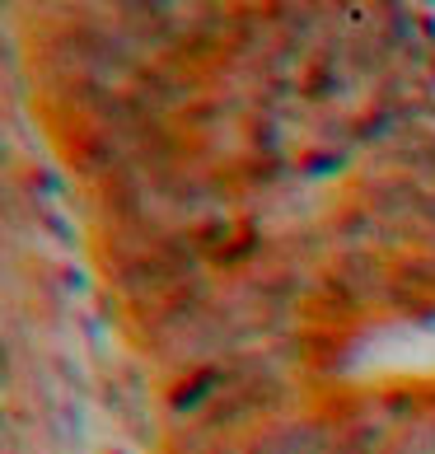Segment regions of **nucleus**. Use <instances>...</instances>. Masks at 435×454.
<instances>
[{"label":"nucleus","mask_w":435,"mask_h":454,"mask_svg":"<svg viewBox=\"0 0 435 454\" xmlns=\"http://www.w3.org/2000/svg\"><path fill=\"white\" fill-rule=\"evenodd\" d=\"M43 127H47V141L57 150V164L66 178H75V188H98L108 183L117 169H127V150L122 141L104 131L89 117H52V113H38Z\"/></svg>","instance_id":"nucleus-1"},{"label":"nucleus","mask_w":435,"mask_h":454,"mask_svg":"<svg viewBox=\"0 0 435 454\" xmlns=\"http://www.w3.org/2000/svg\"><path fill=\"white\" fill-rule=\"evenodd\" d=\"M104 14L145 61L169 57L188 28V5H174V0H113Z\"/></svg>","instance_id":"nucleus-2"},{"label":"nucleus","mask_w":435,"mask_h":454,"mask_svg":"<svg viewBox=\"0 0 435 454\" xmlns=\"http://www.w3.org/2000/svg\"><path fill=\"white\" fill-rule=\"evenodd\" d=\"M174 230H178V221H169L164 211L145 215V221H131V225H89V267H94V277L108 286L117 272H127L131 262L155 254Z\"/></svg>","instance_id":"nucleus-3"},{"label":"nucleus","mask_w":435,"mask_h":454,"mask_svg":"<svg viewBox=\"0 0 435 454\" xmlns=\"http://www.w3.org/2000/svg\"><path fill=\"white\" fill-rule=\"evenodd\" d=\"M356 75H351L346 66V33L332 28L323 47L305 61V71H299V104L309 113H328V108H346V98L356 94Z\"/></svg>","instance_id":"nucleus-4"},{"label":"nucleus","mask_w":435,"mask_h":454,"mask_svg":"<svg viewBox=\"0 0 435 454\" xmlns=\"http://www.w3.org/2000/svg\"><path fill=\"white\" fill-rule=\"evenodd\" d=\"M323 230H328L332 248H375V239H379V221L351 197H332L328 201Z\"/></svg>","instance_id":"nucleus-5"},{"label":"nucleus","mask_w":435,"mask_h":454,"mask_svg":"<svg viewBox=\"0 0 435 454\" xmlns=\"http://www.w3.org/2000/svg\"><path fill=\"white\" fill-rule=\"evenodd\" d=\"M346 66H351V75H356L361 90H375L379 80H389L398 71V52H389V47L379 43L375 28L346 33Z\"/></svg>","instance_id":"nucleus-6"},{"label":"nucleus","mask_w":435,"mask_h":454,"mask_svg":"<svg viewBox=\"0 0 435 454\" xmlns=\"http://www.w3.org/2000/svg\"><path fill=\"white\" fill-rule=\"evenodd\" d=\"M291 164H295V178L299 183H328V178H351L356 169V150H332V145H319V141H295L291 150Z\"/></svg>","instance_id":"nucleus-7"},{"label":"nucleus","mask_w":435,"mask_h":454,"mask_svg":"<svg viewBox=\"0 0 435 454\" xmlns=\"http://www.w3.org/2000/svg\"><path fill=\"white\" fill-rule=\"evenodd\" d=\"M398 131H403V122L389 113L370 104V98H361L356 108H351V150H365V155H379L384 145H389Z\"/></svg>","instance_id":"nucleus-8"},{"label":"nucleus","mask_w":435,"mask_h":454,"mask_svg":"<svg viewBox=\"0 0 435 454\" xmlns=\"http://www.w3.org/2000/svg\"><path fill=\"white\" fill-rule=\"evenodd\" d=\"M239 150H248V155H267V160H286L291 150H295V137L281 122H272V117H262V113H248L244 117V127H239Z\"/></svg>","instance_id":"nucleus-9"},{"label":"nucleus","mask_w":435,"mask_h":454,"mask_svg":"<svg viewBox=\"0 0 435 454\" xmlns=\"http://www.w3.org/2000/svg\"><path fill=\"white\" fill-rule=\"evenodd\" d=\"M375 33L389 52L403 57L416 43V5H393V0H379L375 5Z\"/></svg>","instance_id":"nucleus-10"},{"label":"nucleus","mask_w":435,"mask_h":454,"mask_svg":"<svg viewBox=\"0 0 435 454\" xmlns=\"http://www.w3.org/2000/svg\"><path fill=\"white\" fill-rule=\"evenodd\" d=\"M183 230H188V239L197 244V254L211 258V254H221L229 239H239L244 215L239 211H211V215H202V221H192V225H183Z\"/></svg>","instance_id":"nucleus-11"},{"label":"nucleus","mask_w":435,"mask_h":454,"mask_svg":"<svg viewBox=\"0 0 435 454\" xmlns=\"http://www.w3.org/2000/svg\"><path fill=\"white\" fill-rule=\"evenodd\" d=\"M14 192H19V188H14ZM19 197H24V192H19ZM24 207H28L33 225H38L47 239H57L61 248H89V234H80L71 215L57 211V201H28V197H24Z\"/></svg>","instance_id":"nucleus-12"},{"label":"nucleus","mask_w":435,"mask_h":454,"mask_svg":"<svg viewBox=\"0 0 435 454\" xmlns=\"http://www.w3.org/2000/svg\"><path fill=\"white\" fill-rule=\"evenodd\" d=\"M384 318H398V324H412V328H435V300L393 281L389 295H384Z\"/></svg>","instance_id":"nucleus-13"},{"label":"nucleus","mask_w":435,"mask_h":454,"mask_svg":"<svg viewBox=\"0 0 435 454\" xmlns=\"http://www.w3.org/2000/svg\"><path fill=\"white\" fill-rule=\"evenodd\" d=\"M314 286H319V291L332 300V305H342L346 314H356L361 324H370V318H375V305H370V300H365V295H361V291H356V286H351L342 272H332V267H323V272L314 277Z\"/></svg>","instance_id":"nucleus-14"},{"label":"nucleus","mask_w":435,"mask_h":454,"mask_svg":"<svg viewBox=\"0 0 435 454\" xmlns=\"http://www.w3.org/2000/svg\"><path fill=\"white\" fill-rule=\"evenodd\" d=\"M94 314H98V324H104V328H113V333H122V338H127L131 305L113 291V286H98V291H94Z\"/></svg>","instance_id":"nucleus-15"},{"label":"nucleus","mask_w":435,"mask_h":454,"mask_svg":"<svg viewBox=\"0 0 435 454\" xmlns=\"http://www.w3.org/2000/svg\"><path fill=\"white\" fill-rule=\"evenodd\" d=\"M57 286H61V295H89L94 300V277L85 272V267H75V262H57Z\"/></svg>","instance_id":"nucleus-16"},{"label":"nucleus","mask_w":435,"mask_h":454,"mask_svg":"<svg viewBox=\"0 0 435 454\" xmlns=\"http://www.w3.org/2000/svg\"><path fill=\"white\" fill-rule=\"evenodd\" d=\"M416 38L435 52V10H426V5H416Z\"/></svg>","instance_id":"nucleus-17"},{"label":"nucleus","mask_w":435,"mask_h":454,"mask_svg":"<svg viewBox=\"0 0 435 454\" xmlns=\"http://www.w3.org/2000/svg\"><path fill=\"white\" fill-rule=\"evenodd\" d=\"M211 454H239V445H234V441H221V445H215Z\"/></svg>","instance_id":"nucleus-18"},{"label":"nucleus","mask_w":435,"mask_h":454,"mask_svg":"<svg viewBox=\"0 0 435 454\" xmlns=\"http://www.w3.org/2000/svg\"><path fill=\"white\" fill-rule=\"evenodd\" d=\"M104 454H131V450H127V445H108Z\"/></svg>","instance_id":"nucleus-19"},{"label":"nucleus","mask_w":435,"mask_h":454,"mask_svg":"<svg viewBox=\"0 0 435 454\" xmlns=\"http://www.w3.org/2000/svg\"><path fill=\"white\" fill-rule=\"evenodd\" d=\"M426 80H431V90H435V57H431V71H426Z\"/></svg>","instance_id":"nucleus-20"}]
</instances>
